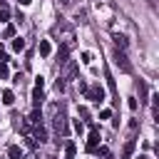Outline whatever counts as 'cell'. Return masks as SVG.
<instances>
[{
    "mask_svg": "<svg viewBox=\"0 0 159 159\" xmlns=\"http://www.w3.org/2000/svg\"><path fill=\"white\" fill-rule=\"evenodd\" d=\"M27 122H30V124H42V112H40V107H35V109L30 112Z\"/></svg>",
    "mask_w": 159,
    "mask_h": 159,
    "instance_id": "obj_7",
    "label": "cell"
},
{
    "mask_svg": "<svg viewBox=\"0 0 159 159\" xmlns=\"http://www.w3.org/2000/svg\"><path fill=\"white\" fill-rule=\"evenodd\" d=\"M37 52H40L42 57H50V52H52V45H50L47 40H40V45H37Z\"/></svg>",
    "mask_w": 159,
    "mask_h": 159,
    "instance_id": "obj_6",
    "label": "cell"
},
{
    "mask_svg": "<svg viewBox=\"0 0 159 159\" xmlns=\"http://www.w3.org/2000/svg\"><path fill=\"white\" fill-rule=\"evenodd\" d=\"M67 52H70V45H62V47H60V55H57V57H60V65L67 62Z\"/></svg>",
    "mask_w": 159,
    "mask_h": 159,
    "instance_id": "obj_15",
    "label": "cell"
},
{
    "mask_svg": "<svg viewBox=\"0 0 159 159\" xmlns=\"http://www.w3.org/2000/svg\"><path fill=\"white\" fill-rule=\"evenodd\" d=\"M22 159H35V157H22Z\"/></svg>",
    "mask_w": 159,
    "mask_h": 159,
    "instance_id": "obj_29",
    "label": "cell"
},
{
    "mask_svg": "<svg viewBox=\"0 0 159 159\" xmlns=\"http://www.w3.org/2000/svg\"><path fill=\"white\" fill-rule=\"evenodd\" d=\"M7 60V55H5V47H2V42H0V62H5Z\"/></svg>",
    "mask_w": 159,
    "mask_h": 159,
    "instance_id": "obj_24",
    "label": "cell"
},
{
    "mask_svg": "<svg viewBox=\"0 0 159 159\" xmlns=\"http://www.w3.org/2000/svg\"><path fill=\"white\" fill-rule=\"evenodd\" d=\"M77 114H80L82 119H89V109H87V107H77Z\"/></svg>",
    "mask_w": 159,
    "mask_h": 159,
    "instance_id": "obj_17",
    "label": "cell"
},
{
    "mask_svg": "<svg viewBox=\"0 0 159 159\" xmlns=\"http://www.w3.org/2000/svg\"><path fill=\"white\" fill-rule=\"evenodd\" d=\"M7 157H10V159H22V149H20L17 144H10V147H7Z\"/></svg>",
    "mask_w": 159,
    "mask_h": 159,
    "instance_id": "obj_8",
    "label": "cell"
},
{
    "mask_svg": "<svg viewBox=\"0 0 159 159\" xmlns=\"http://www.w3.org/2000/svg\"><path fill=\"white\" fill-rule=\"evenodd\" d=\"M82 129H84V124H82L80 119H75V132H77V134H82Z\"/></svg>",
    "mask_w": 159,
    "mask_h": 159,
    "instance_id": "obj_21",
    "label": "cell"
},
{
    "mask_svg": "<svg viewBox=\"0 0 159 159\" xmlns=\"http://www.w3.org/2000/svg\"><path fill=\"white\" fill-rule=\"evenodd\" d=\"M32 102H35V107H40V104H42V89H37V87L32 89Z\"/></svg>",
    "mask_w": 159,
    "mask_h": 159,
    "instance_id": "obj_14",
    "label": "cell"
},
{
    "mask_svg": "<svg viewBox=\"0 0 159 159\" xmlns=\"http://www.w3.org/2000/svg\"><path fill=\"white\" fill-rule=\"evenodd\" d=\"M139 94H142V99H144V94H147V87H144V82H139Z\"/></svg>",
    "mask_w": 159,
    "mask_h": 159,
    "instance_id": "obj_26",
    "label": "cell"
},
{
    "mask_svg": "<svg viewBox=\"0 0 159 159\" xmlns=\"http://www.w3.org/2000/svg\"><path fill=\"white\" fill-rule=\"evenodd\" d=\"M84 97H87V99H92V102H102V99H104V87H102V84L87 87V89H84Z\"/></svg>",
    "mask_w": 159,
    "mask_h": 159,
    "instance_id": "obj_2",
    "label": "cell"
},
{
    "mask_svg": "<svg viewBox=\"0 0 159 159\" xmlns=\"http://www.w3.org/2000/svg\"><path fill=\"white\" fill-rule=\"evenodd\" d=\"M35 87L42 89V87H45V80H42V77H35Z\"/></svg>",
    "mask_w": 159,
    "mask_h": 159,
    "instance_id": "obj_22",
    "label": "cell"
},
{
    "mask_svg": "<svg viewBox=\"0 0 159 159\" xmlns=\"http://www.w3.org/2000/svg\"><path fill=\"white\" fill-rule=\"evenodd\" d=\"M67 159H72V157H67Z\"/></svg>",
    "mask_w": 159,
    "mask_h": 159,
    "instance_id": "obj_30",
    "label": "cell"
},
{
    "mask_svg": "<svg viewBox=\"0 0 159 159\" xmlns=\"http://www.w3.org/2000/svg\"><path fill=\"white\" fill-rule=\"evenodd\" d=\"M17 2H20V5H27V2H30V0H17Z\"/></svg>",
    "mask_w": 159,
    "mask_h": 159,
    "instance_id": "obj_27",
    "label": "cell"
},
{
    "mask_svg": "<svg viewBox=\"0 0 159 159\" xmlns=\"http://www.w3.org/2000/svg\"><path fill=\"white\" fill-rule=\"evenodd\" d=\"M5 37H15V25H7L5 27Z\"/></svg>",
    "mask_w": 159,
    "mask_h": 159,
    "instance_id": "obj_19",
    "label": "cell"
},
{
    "mask_svg": "<svg viewBox=\"0 0 159 159\" xmlns=\"http://www.w3.org/2000/svg\"><path fill=\"white\" fill-rule=\"evenodd\" d=\"M139 159H152V157H147V154H142V157H139Z\"/></svg>",
    "mask_w": 159,
    "mask_h": 159,
    "instance_id": "obj_28",
    "label": "cell"
},
{
    "mask_svg": "<svg viewBox=\"0 0 159 159\" xmlns=\"http://www.w3.org/2000/svg\"><path fill=\"white\" fill-rule=\"evenodd\" d=\"M109 117H112L109 109H102V112H99V119H109Z\"/></svg>",
    "mask_w": 159,
    "mask_h": 159,
    "instance_id": "obj_23",
    "label": "cell"
},
{
    "mask_svg": "<svg viewBox=\"0 0 159 159\" xmlns=\"http://www.w3.org/2000/svg\"><path fill=\"white\" fill-rule=\"evenodd\" d=\"M94 152H97V157H109V149L107 147H97Z\"/></svg>",
    "mask_w": 159,
    "mask_h": 159,
    "instance_id": "obj_18",
    "label": "cell"
},
{
    "mask_svg": "<svg viewBox=\"0 0 159 159\" xmlns=\"http://www.w3.org/2000/svg\"><path fill=\"white\" fill-rule=\"evenodd\" d=\"M114 50H127V37L124 35H114Z\"/></svg>",
    "mask_w": 159,
    "mask_h": 159,
    "instance_id": "obj_9",
    "label": "cell"
},
{
    "mask_svg": "<svg viewBox=\"0 0 159 159\" xmlns=\"http://www.w3.org/2000/svg\"><path fill=\"white\" fill-rule=\"evenodd\" d=\"M52 124H55V132H57V137L67 132V127H65V114H62V112H57V114H55V122H52Z\"/></svg>",
    "mask_w": 159,
    "mask_h": 159,
    "instance_id": "obj_5",
    "label": "cell"
},
{
    "mask_svg": "<svg viewBox=\"0 0 159 159\" xmlns=\"http://www.w3.org/2000/svg\"><path fill=\"white\" fill-rule=\"evenodd\" d=\"M2 104H7V107L15 104V94H12L10 89H2Z\"/></svg>",
    "mask_w": 159,
    "mask_h": 159,
    "instance_id": "obj_11",
    "label": "cell"
},
{
    "mask_svg": "<svg viewBox=\"0 0 159 159\" xmlns=\"http://www.w3.org/2000/svg\"><path fill=\"white\" fill-rule=\"evenodd\" d=\"M5 77H7V65L0 62V80H5Z\"/></svg>",
    "mask_w": 159,
    "mask_h": 159,
    "instance_id": "obj_20",
    "label": "cell"
},
{
    "mask_svg": "<svg viewBox=\"0 0 159 159\" xmlns=\"http://www.w3.org/2000/svg\"><path fill=\"white\" fill-rule=\"evenodd\" d=\"M99 147V127H92L89 137H87V152H94Z\"/></svg>",
    "mask_w": 159,
    "mask_h": 159,
    "instance_id": "obj_3",
    "label": "cell"
},
{
    "mask_svg": "<svg viewBox=\"0 0 159 159\" xmlns=\"http://www.w3.org/2000/svg\"><path fill=\"white\" fill-rule=\"evenodd\" d=\"M75 149H77V147H75V142H67V144H65V152H67V157H75Z\"/></svg>",
    "mask_w": 159,
    "mask_h": 159,
    "instance_id": "obj_16",
    "label": "cell"
},
{
    "mask_svg": "<svg viewBox=\"0 0 159 159\" xmlns=\"http://www.w3.org/2000/svg\"><path fill=\"white\" fill-rule=\"evenodd\" d=\"M30 137L35 139V144H42V142H47V129H45L42 124H35V129H32Z\"/></svg>",
    "mask_w": 159,
    "mask_h": 159,
    "instance_id": "obj_4",
    "label": "cell"
},
{
    "mask_svg": "<svg viewBox=\"0 0 159 159\" xmlns=\"http://www.w3.org/2000/svg\"><path fill=\"white\" fill-rule=\"evenodd\" d=\"M82 62H92V55L89 52H82Z\"/></svg>",
    "mask_w": 159,
    "mask_h": 159,
    "instance_id": "obj_25",
    "label": "cell"
},
{
    "mask_svg": "<svg viewBox=\"0 0 159 159\" xmlns=\"http://www.w3.org/2000/svg\"><path fill=\"white\" fill-rule=\"evenodd\" d=\"M10 20V7L5 2H0V22H7Z\"/></svg>",
    "mask_w": 159,
    "mask_h": 159,
    "instance_id": "obj_12",
    "label": "cell"
},
{
    "mask_svg": "<svg viewBox=\"0 0 159 159\" xmlns=\"http://www.w3.org/2000/svg\"><path fill=\"white\" fill-rule=\"evenodd\" d=\"M132 152H134V139H129V142L124 144V149H122V159H129Z\"/></svg>",
    "mask_w": 159,
    "mask_h": 159,
    "instance_id": "obj_10",
    "label": "cell"
},
{
    "mask_svg": "<svg viewBox=\"0 0 159 159\" xmlns=\"http://www.w3.org/2000/svg\"><path fill=\"white\" fill-rule=\"evenodd\" d=\"M112 57H114V65H117L122 72H132V65H129V60H127V55H124L122 50H114Z\"/></svg>",
    "mask_w": 159,
    "mask_h": 159,
    "instance_id": "obj_1",
    "label": "cell"
},
{
    "mask_svg": "<svg viewBox=\"0 0 159 159\" xmlns=\"http://www.w3.org/2000/svg\"><path fill=\"white\" fill-rule=\"evenodd\" d=\"M12 50H15V52H22V50H25V40H22V37H12Z\"/></svg>",
    "mask_w": 159,
    "mask_h": 159,
    "instance_id": "obj_13",
    "label": "cell"
}]
</instances>
